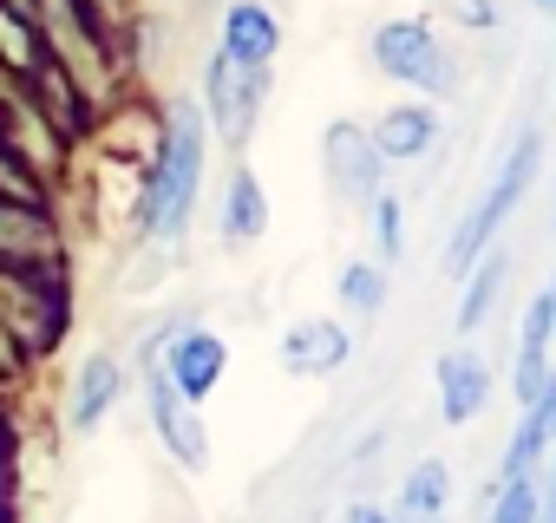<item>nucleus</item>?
<instances>
[{
  "label": "nucleus",
  "mask_w": 556,
  "mask_h": 523,
  "mask_svg": "<svg viewBox=\"0 0 556 523\" xmlns=\"http://www.w3.org/2000/svg\"><path fill=\"white\" fill-rule=\"evenodd\" d=\"M536 523H556V445H549V484H543V510Z\"/></svg>",
  "instance_id": "22"
},
{
  "label": "nucleus",
  "mask_w": 556,
  "mask_h": 523,
  "mask_svg": "<svg viewBox=\"0 0 556 523\" xmlns=\"http://www.w3.org/2000/svg\"><path fill=\"white\" fill-rule=\"evenodd\" d=\"M118 399H125V360H118V354H86L79 373H73V393H66L73 432H99Z\"/></svg>",
  "instance_id": "11"
},
{
  "label": "nucleus",
  "mask_w": 556,
  "mask_h": 523,
  "mask_svg": "<svg viewBox=\"0 0 556 523\" xmlns=\"http://www.w3.org/2000/svg\"><path fill=\"white\" fill-rule=\"evenodd\" d=\"M321 177L348 209H367L387 190V157H380V144L361 118H334L321 131Z\"/></svg>",
  "instance_id": "5"
},
{
  "label": "nucleus",
  "mask_w": 556,
  "mask_h": 523,
  "mask_svg": "<svg viewBox=\"0 0 556 523\" xmlns=\"http://www.w3.org/2000/svg\"><path fill=\"white\" fill-rule=\"evenodd\" d=\"M367 216H374V229H380V262H393L400 255V242H406V222H400V196H374L367 203Z\"/></svg>",
  "instance_id": "19"
},
{
  "label": "nucleus",
  "mask_w": 556,
  "mask_h": 523,
  "mask_svg": "<svg viewBox=\"0 0 556 523\" xmlns=\"http://www.w3.org/2000/svg\"><path fill=\"white\" fill-rule=\"evenodd\" d=\"M549 347H556V308H549V289L523 308V328H517V373H510V393L517 406H530L543 386H549Z\"/></svg>",
  "instance_id": "12"
},
{
  "label": "nucleus",
  "mask_w": 556,
  "mask_h": 523,
  "mask_svg": "<svg viewBox=\"0 0 556 523\" xmlns=\"http://www.w3.org/2000/svg\"><path fill=\"white\" fill-rule=\"evenodd\" d=\"M157 367L170 373V386H177L184 399L203 406V399L223 386V373H229V347H223V334H210V328H184V334H170V347H164Z\"/></svg>",
  "instance_id": "8"
},
{
  "label": "nucleus",
  "mask_w": 556,
  "mask_h": 523,
  "mask_svg": "<svg viewBox=\"0 0 556 523\" xmlns=\"http://www.w3.org/2000/svg\"><path fill=\"white\" fill-rule=\"evenodd\" d=\"M549 308H556V282H549Z\"/></svg>",
  "instance_id": "24"
},
{
  "label": "nucleus",
  "mask_w": 556,
  "mask_h": 523,
  "mask_svg": "<svg viewBox=\"0 0 556 523\" xmlns=\"http://www.w3.org/2000/svg\"><path fill=\"white\" fill-rule=\"evenodd\" d=\"M484 399H491L484 360H478L471 347L439 354V412H445V425H471V419L484 412Z\"/></svg>",
  "instance_id": "14"
},
{
  "label": "nucleus",
  "mask_w": 556,
  "mask_h": 523,
  "mask_svg": "<svg viewBox=\"0 0 556 523\" xmlns=\"http://www.w3.org/2000/svg\"><path fill=\"white\" fill-rule=\"evenodd\" d=\"M445 510H452V471H445V458H419L393 497V516L400 523H445Z\"/></svg>",
  "instance_id": "15"
},
{
  "label": "nucleus",
  "mask_w": 556,
  "mask_h": 523,
  "mask_svg": "<svg viewBox=\"0 0 556 523\" xmlns=\"http://www.w3.org/2000/svg\"><path fill=\"white\" fill-rule=\"evenodd\" d=\"M367 131H374V144H380L387 164H413V157H426V151L439 144V105H432V99L393 105V112H380Z\"/></svg>",
  "instance_id": "13"
},
{
  "label": "nucleus",
  "mask_w": 556,
  "mask_h": 523,
  "mask_svg": "<svg viewBox=\"0 0 556 523\" xmlns=\"http://www.w3.org/2000/svg\"><path fill=\"white\" fill-rule=\"evenodd\" d=\"M348 523H400V516H393L387 503H367V497H361V503H348Z\"/></svg>",
  "instance_id": "21"
},
{
  "label": "nucleus",
  "mask_w": 556,
  "mask_h": 523,
  "mask_svg": "<svg viewBox=\"0 0 556 523\" xmlns=\"http://www.w3.org/2000/svg\"><path fill=\"white\" fill-rule=\"evenodd\" d=\"M458 282H465V295H458V334H478V328L491 321L504 282H510V255H504V248H484Z\"/></svg>",
  "instance_id": "16"
},
{
  "label": "nucleus",
  "mask_w": 556,
  "mask_h": 523,
  "mask_svg": "<svg viewBox=\"0 0 556 523\" xmlns=\"http://www.w3.org/2000/svg\"><path fill=\"white\" fill-rule=\"evenodd\" d=\"M367 53H374V66H380L387 79H400V86H413V92H426V99H452V92H458V60L445 53L439 27L419 21V14L380 21L374 40H367Z\"/></svg>",
  "instance_id": "3"
},
{
  "label": "nucleus",
  "mask_w": 556,
  "mask_h": 523,
  "mask_svg": "<svg viewBox=\"0 0 556 523\" xmlns=\"http://www.w3.org/2000/svg\"><path fill=\"white\" fill-rule=\"evenodd\" d=\"M60 262H66V235L40 209V196H0V269L60 276Z\"/></svg>",
  "instance_id": "6"
},
{
  "label": "nucleus",
  "mask_w": 556,
  "mask_h": 523,
  "mask_svg": "<svg viewBox=\"0 0 556 523\" xmlns=\"http://www.w3.org/2000/svg\"><path fill=\"white\" fill-rule=\"evenodd\" d=\"M203 151H210V125H203V105H170L164 131H157V151L144 164V190H138V235L144 242H177L190 209H197V190H203Z\"/></svg>",
  "instance_id": "1"
},
{
  "label": "nucleus",
  "mask_w": 556,
  "mask_h": 523,
  "mask_svg": "<svg viewBox=\"0 0 556 523\" xmlns=\"http://www.w3.org/2000/svg\"><path fill=\"white\" fill-rule=\"evenodd\" d=\"M536 164H543V131H536V125H523V131L510 138L504 164L491 170V183L478 190V203L465 209V222H458V229H452V242H445V269H452V276H465L471 262L497 242V229H504V222H510V209L523 203V190H530Z\"/></svg>",
  "instance_id": "2"
},
{
  "label": "nucleus",
  "mask_w": 556,
  "mask_h": 523,
  "mask_svg": "<svg viewBox=\"0 0 556 523\" xmlns=\"http://www.w3.org/2000/svg\"><path fill=\"white\" fill-rule=\"evenodd\" d=\"M268 86H275V66H242L236 53H210L203 66V125H216L223 144H249L262 105H268Z\"/></svg>",
  "instance_id": "4"
},
{
  "label": "nucleus",
  "mask_w": 556,
  "mask_h": 523,
  "mask_svg": "<svg viewBox=\"0 0 556 523\" xmlns=\"http://www.w3.org/2000/svg\"><path fill=\"white\" fill-rule=\"evenodd\" d=\"M216 47L236 53L242 66H275V53H282V14H275L268 0H229Z\"/></svg>",
  "instance_id": "10"
},
{
  "label": "nucleus",
  "mask_w": 556,
  "mask_h": 523,
  "mask_svg": "<svg viewBox=\"0 0 556 523\" xmlns=\"http://www.w3.org/2000/svg\"><path fill=\"white\" fill-rule=\"evenodd\" d=\"M144 393H151V425H157L164 451H170L184 471H203V464H210V432H203L197 399H184V393L170 386V373H164V367H151Z\"/></svg>",
  "instance_id": "7"
},
{
  "label": "nucleus",
  "mask_w": 556,
  "mask_h": 523,
  "mask_svg": "<svg viewBox=\"0 0 556 523\" xmlns=\"http://www.w3.org/2000/svg\"><path fill=\"white\" fill-rule=\"evenodd\" d=\"M426 8L445 14V21H458V27H478V34L497 27V0H426Z\"/></svg>",
  "instance_id": "20"
},
{
  "label": "nucleus",
  "mask_w": 556,
  "mask_h": 523,
  "mask_svg": "<svg viewBox=\"0 0 556 523\" xmlns=\"http://www.w3.org/2000/svg\"><path fill=\"white\" fill-rule=\"evenodd\" d=\"M341 308L361 315V321H374L387 308V262H348L341 269Z\"/></svg>",
  "instance_id": "18"
},
{
  "label": "nucleus",
  "mask_w": 556,
  "mask_h": 523,
  "mask_svg": "<svg viewBox=\"0 0 556 523\" xmlns=\"http://www.w3.org/2000/svg\"><path fill=\"white\" fill-rule=\"evenodd\" d=\"M348 354H354V334L341 321H328V315H308V321H295L282 334V367L295 380H328V373L348 367Z\"/></svg>",
  "instance_id": "9"
},
{
  "label": "nucleus",
  "mask_w": 556,
  "mask_h": 523,
  "mask_svg": "<svg viewBox=\"0 0 556 523\" xmlns=\"http://www.w3.org/2000/svg\"><path fill=\"white\" fill-rule=\"evenodd\" d=\"M262 229H268V196H262L255 170L236 164V170H229V190H223V242H229V248H249Z\"/></svg>",
  "instance_id": "17"
},
{
  "label": "nucleus",
  "mask_w": 556,
  "mask_h": 523,
  "mask_svg": "<svg viewBox=\"0 0 556 523\" xmlns=\"http://www.w3.org/2000/svg\"><path fill=\"white\" fill-rule=\"evenodd\" d=\"M530 14H549L556 21V0H530Z\"/></svg>",
  "instance_id": "23"
}]
</instances>
